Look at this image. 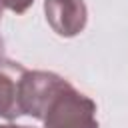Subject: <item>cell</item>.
I'll list each match as a JSON object with an SVG mask.
<instances>
[{
  "instance_id": "cell-1",
  "label": "cell",
  "mask_w": 128,
  "mask_h": 128,
  "mask_svg": "<svg viewBox=\"0 0 128 128\" xmlns=\"http://www.w3.org/2000/svg\"><path fill=\"white\" fill-rule=\"evenodd\" d=\"M42 122L44 128H98L96 102L68 82L50 100Z\"/></svg>"
},
{
  "instance_id": "cell-2",
  "label": "cell",
  "mask_w": 128,
  "mask_h": 128,
  "mask_svg": "<svg viewBox=\"0 0 128 128\" xmlns=\"http://www.w3.org/2000/svg\"><path fill=\"white\" fill-rule=\"evenodd\" d=\"M68 84L62 76L44 70H28L22 82V114L42 120L50 100Z\"/></svg>"
},
{
  "instance_id": "cell-3",
  "label": "cell",
  "mask_w": 128,
  "mask_h": 128,
  "mask_svg": "<svg viewBox=\"0 0 128 128\" xmlns=\"http://www.w3.org/2000/svg\"><path fill=\"white\" fill-rule=\"evenodd\" d=\"M44 14L50 28L62 38L78 36L88 20L84 0H44Z\"/></svg>"
},
{
  "instance_id": "cell-4",
  "label": "cell",
  "mask_w": 128,
  "mask_h": 128,
  "mask_svg": "<svg viewBox=\"0 0 128 128\" xmlns=\"http://www.w3.org/2000/svg\"><path fill=\"white\" fill-rule=\"evenodd\" d=\"M26 68L20 62L0 58V118L14 120L22 114V82Z\"/></svg>"
},
{
  "instance_id": "cell-5",
  "label": "cell",
  "mask_w": 128,
  "mask_h": 128,
  "mask_svg": "<svg viewBox=\"0 0 128 128\" xmlns=\"http://www.w3.org/2000/svg\"><path fill=\"white\" fill-rule=\"evenodd\" d=\"M0 4H2V8H8L14 14H24L34 4V0H0Z\"/></svg>"
},
{
  "instance_id": "cell-6",
  "label": "cell",
  "mask_w": 128,
  "mask_h": 128,
  "mask_svg": "<svg viewBox=\"0 0 128 128\" xmlns=\"http://www.w3.org/2000/svg\"><path fill=\"white\" fill-rule=\"evenodd\" d=\"M0 128H32V126H18V124H0Z\"/></svg>"
},
{
  "instance_id": "cell-7",
  "label": "cell",
  "mask_w": 128,
  "mask_h": 128,
  "mask_svg": "<svg viewBox=\"0 0 128 128\" xmlns=\"http://www.w3.org/2000/svg\"><path fill=\"white\" fill-rule=\"evenodd\" d=\"M0 18H2V4H0ZM0 54H2V36H0Z\"/></svg>"
}]
</instances>
